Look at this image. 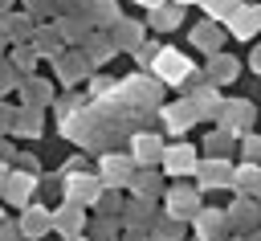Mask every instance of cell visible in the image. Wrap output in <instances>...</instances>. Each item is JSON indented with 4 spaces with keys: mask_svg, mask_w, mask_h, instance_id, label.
Here are the masks:
<instances>
[{
    "mask_svg": "<svg viewBox=\"0 0 261 241\" xmlns=\"http://www.w3.org/2000/svg\"><path fill=\"white\" fill-rule=\"evenodd\" d=\"M151 74H155L163 86H188V78H192V61H188L179 49H159L155 61H151Z\"/></svg>",
    "mask_w": 261,
    "mask_h": 241,
    "instance_id": "cell-1",
    "label": "cell"
},
{
    "mask_svg": "<svg viewBox=\"0 0 261 241\" xmlns=\"http://www.w3.org/2000/svg\"><path fill=\"white\" fill-rule=\"evenodd\" d=\"M65 184H61V192H65V200H77V204H98V196H102V176H90V172H69V176H61Z\"/></svg>",
    "mask_w": 261,
    "mask_h": 241,
    "instance_id": "cell-2",
    "label": "cell"
},
{
    "mask_svg": "<svg viewBox=\"0 0 261 241\" xmlns=\"http://www.w3.org/2000/svg\"><path fill=\"white\" fill-rule=\"evenodd\" d=\"M159 90V78L155 74H135V78H122L118 82V98L130 102V106H147Z\"/></svg>",
    "mask_w": 261,
    "mask_h": 241,
    "instance_id": "cell-3",
    "label": "cell"
},
{
    "mask_svg": "<svg viewBox=\"0 0 261 241\" xmlns=\"http://www.w3.org/2000/svg\"><path fill=\"white\" fill-rule=\"evenodd\" d=\"M159 118H163V127H167L171 135H184V131H188L196 118H204V114H200V106H196L192 98H184V102L163 106V110H159Z\"/></svg>",
    "mask_w": 261,
    "mask_h": 241,
    "instance_id": "cell-4",
    "label": "cell"
},
{
    "mask_svg": "<svg viewBox=\"0 0 261 241\" xmlns=\"http://www.w3.org/2000/svg\"><path fill=\"white\" fill-rule=\"evenodd\" d=\"M98 172H102V184L106 188H126L135 180V159L130 155H102Z\"/></svg>",
    "mask_w": 261,
    "mask_h": 241,
    "instance_id": "cell-5",
    "label": "cell"
},
{
    "mask_svg": "<svg viewBox=\"0 0 261 241\" xmlns=\"http://www.w3.org/2000/svg\"><path fill=\"white\" fill-rule=\"evenodd\" d=\"M196 180H200V188H232V167L224 155H212V159L196 163Z\"/></svg>",
    "mask_w": 261,
    "mask_h": 241,
    "instance_id": "cell-6",
    "label": "cell"
},
{
    "mask_svg": "<svg viewBox=\"0 0 261 241\" xmlns=\"http://www.w3.org/2000/svg\"><path fill=\"white\" fill-rule=\"evenodd\" d=\"M163 139L159 135H151V131H139L135 139H130V159L135 163H143V167H155V163H163Z\"/></svg>",
    "mask_w": 261,
    "mask_h": 241,
    "instance_id": "cell-7",
    "label": "cell"
},
{
    "mask_svg": "<svg viewBox=\"0 0 261 241\" xmlns=\"http://www.w3.org/2000/svg\"><path fill=\"white\" fill-rule=\"evenodd\" d=\"M196 163H200V155H196L192 143H175V147L163 151V172L167 176H196Z\"/></svg>",
    "mask_w": 261,
    "mask_h": 241,
    "instance_id": "cell-8",
    "label": "cell"
},
{
    "mask_svg": "<svg viewBox=\"0 0 261 241\" xmlns=\"http://www.w3.org/2000/svg\"><path fill=\"white\" fill-rule=\"evenodd\" d=\"M224 25H228V33H232L237 41H249V37L261 29V16H257V8H253V4H237V8L224 16Z\"/></svg>",
    "mask_w": 261,
    "mask_h": 241,
    "instance_id": "cell-9",
    "label": "cell"
},
{
    "mask_svg": "<svg viewBox=\"0 0 261 241\" xmlns=\"http://www.w3.org/2000/svg\"><path fill=\"white\" fill-rule=\"evenodd\" d=\"M220 127H224L228 135H245V131L253 127V102H245V98L232 102V106L224 102V106H220Z\"/></svg>",
    "mask_w": 261,
    "mask_h": 241,
    "instance_id": "cell-10",
    "label": "cell"
},
{
    "mask_svg": "<svg viewBox=\"0 0 261 241\" xmlns=\"http://www.w3.org/2000/svg\"><path fill=\"white\" fill-rule=\"evenodd\" d=\"M86 204H77V200H65L57 212H53V229L61 233V237H69V233H82L86 229V212H82Z\"/></svg>",
    "mask_w": 261,
    "mask_h": 241,
    "instance_id": "cell-11",
    "label": "cell"
},
{
    "mask_svg": "<svg viewBox=\"0 0 261 241\" xmlns=\"http://www.w3.org/2000/svg\"><path fill=\"white\" fill-rule=\"evenodd\" d=\"M49 229H53V212L41 208V204H24V212H20V237H33L37 241Z\"/></svg>",
    "mask_w": 261,
    "mask_h": 241,
    "instance_id": "cell-12",
    "label": "cell"
},
{
    "mask_svg": "<svg viewBox=\"0 0 261 241\" xmlns=\"http://www.w3.org/2000/svg\"><path fill=\"white\" fill-rule=\"evenodd\" d=\"M33 176H37V172H29V167H24V172H8V180H4V200H8V204H29L33 184H37Z\"/></svg>",
    "mask_w": 261,
    "mask_h": 241,
    "instance_id": "cell-13",
    "label": "cell"
},
{
    "mask_svg": "<svg viewBox=\"0 0 261 241\" xmlns=\"http://www.w3.org/2000/svg\"><path fill=\"white\" fill-rule=\"evenodd\" d=\"M167 212H171L175 221L196 216V212H200V196H196L192 188H171V192H167Z\"/></svg>",
    "mask_w": 261,
    "mask_h": 241,
    "instance_id": "cell-14",
    "label": "cell"
},
{
    "mask_svg": "<svg viewBox=\"0 0 261 241\" xmlns=\"http://www.w3.org/2000/svg\"><path fill=\"white\" fill-rule=\"evenodd\" d=\"M224 225H228V212H220V208H200L196 212V233L204 241H216L224 233Z\"/></svg>",
    "mask_w": 261,
    "mask_h": 241,
    "instance_id": "cell-15",
    "label": "cell"
},
{
    "mask_svg": "<svg viewBox=\"0 0 261 241\" xmlns=\"http://www.w3.org/2000/svg\"><path fill=\"white\" fill-rule=\"evenodd\" d=\"M232 188L241 192V196H253V192H261V163H241V167H232Z\"/></svg>",
    "mask_w": 261,
    "mask_h": 241,
    "instance_id": "cell-16",
    "label": "cell"
},
{
    "mask_svg": "<svg viewBox=\"0 0 261 241\" xmlns=\"http://www.w3.org/2000/svg\"><path fill=\"white\" fill-rule=\"evenodd\" d=\"M204 78H208L212 86H224V82H232V78H237V61H232L228 53H220V49H216V53H212V61H208V74H204Z\"/></svg>",
    "mask_w": 261,
    "mask_h": 241,
    "instance_id": "cell-17",
    "label": "cell"
},
{
    "mask_svg": "<svg viewBox=\"0 0 261 241\" xmlns=\"http://www.w3.org/2000/svg\"><path fill=\"white\" fill-rule=\"evenodd\" d=\"M192 45H200L204 53H216V49H220V20L208 16L204 25H196V29H192Z\"/></svg>",
    "mask_w": 261,
    "mask_h": 241,
    "instance_id": "cell-18",
    "label": "cell"
},
{
    "mask_svg": "<svg viewBox=\"0 0 261 241\" xmlns=\"http://www.w3.org/2000/svg\"><path fill=\"white\" fill-rule=\"evenodd\" d=\"M86 53H65V57H57V78L65 82V86H73L82 74H86Z\"/></svg>",
    "mask_w": 261,
    "mask_h": 241,
    "instance_id": "cell-19",
    "label": "cell"
},
{
    "mask_svg": "<svg viewBox=\"0 0 261 241\" xmlns=\"http://www.w3.org/2000/svg\"><path fill=\"white\" fill-rule=\"evenodd\" d=\"M114 53H118L114 37H90V41H86V61H90V65H102V61H110Z\"/></svg>",
    "mask_w": 261,
    "mask_h": 241,
    "instance_id": "cell-20",
    "label": "cell"
},
{
    "mask_svg": "<svg viewBox=\"0 0 261 241\" xmlns=\"http://www.w3.org/2000/svg\"><path fill=\"white\" fill-rule=\"evenodd\" d=\"M110 37H114V45H118V49H139V45H143V29H139L135 20H118Z\"/></svg>",
    "mask_w": 261,
    "mask_h": 241,
    "instance_id": "cell-21",
    "label": "cell"
},
{
    "mask_svg": "<svg viewBox=\"0 0 261 241\" xmlns=\"http://www.w3.org/2000/svg\"><path fill=\"white\" fill-rule=\"evenodd\" d=\"M179 25V4H155L151 8V29H175Z\"/></svg>",
    "mask_w": 261,
    "mask_h": 241,
    "instance_id": "cell-22",
    "label": "cell"
},
{
    "mask_svg": "<svg viewBox=\"0 0 261 241\" xmlns=\"http://www.w3.org/2000/svg\"><path fill=\"white\" fill-rule=\"evenodd\" d=\"M12 131H16V135H41V114H37V106H24V110H16V118H12Z\"/></svg>",
    "mask_w": 261,
    "mask_h": 241,
    "instance_id": "cell-23",
    "label": "cell"
},
{
    "mask_svg": "<svg viewBox=\"0 0 261 241\" xmlns=\"http://www.w3.org/2000/svg\"><path fill=\"white\" fill-rule=\"evenodd\" d=\"M130 188H135V192H139L143 200H155V196H159V176H155V172L147 167V172H139V176L130 180Z\"/></svg>",
    "mask_w": 261,
    "mask_h": 241,
    "instance_id": "cell-24",
    "label": "cell"
},
{
    "mask_svg": "<svg viewBox=\"0 0 261 241\" xmlns=\"http://www.w3.org/2000/svg\"><path fill=\"white\" fill-rule=\"evenodd\" d=\"M90 12H94V20H98V25H110V29H114V25L122 20V16H118V4H114V0H94V8H90Z\"/></svg>",
    "mask_w": 261,
    "mask_h": 241,
    "instance_id": "cell-25",
    "label": "cell"
},
{
    "mask_svg": "<svg viewBox=\"0 0 261 241\" xmlns=\"http://www.w3.org/2000/svg\"><path fill=\"white\" fill-rule=\"evenodd\" d=\"M257 221V208H253V200H241L232 212H228V225H237V229H249Z\"/></svg>",
    "mask_w": 261,
    "mask_h": 241,
    "instance_id": "cell-26",
    "label": "cell"
},
{
    "mask_svg": "<svg viewBox=\"0 0 261 241\" xmlns=\"http://www.w3.org/2000/svg\"><path fill=\"white\" fill-rule=\"evenodd\" d=\"M200 4H204V12H208L212 20H220V25H224V16H228L241 0H200Z\"/></svg>",
    "mask_w": 261,
    "mask_h": 241,
    "instance_id": "cell-27",
    "label": "cell"
},
{
    "mask_svg": "<svg viewBox=\"0 0 261 241\" xmlns=\"http://www.w3.org/2000/svg\"><path fill=\"white\" fill-rule=\"evenodd\" d=\"M20 86H24V102H29V106H41V102H49V90H45L37 78H29V82H20Z\"/></svg>",
    "mask_w": 261,
    "mask_h": 241,
    "instance_id": "cell-28",
    "label": "cell"
},
{
    "mask_svg": "<svg viewBox=\"0 0 261 241\" xmlns=\"http://www.w3.org/2000/svg\"><path fill=\"white\" fill-rule=\"evenodd\" d=\"M57 29H33V41L41 45V53H57Z\"/></svg>",
    "mask_w": 261,
    "mask_h": 241,
    "instance_id": "cell-29",
    "label": "cell"
},
{
    "mask_svg": "<svg viewBox=\"0 0 261 241\" xmlns=\"http://www.w3.org/2000/svg\"><path fill=\"white\" fill-rule=\"evenodd\" d=\"M241 147H245V155H249L253 163L261 159V135H253V131H245V135H241Z\"/></svg>",
    "mask_w": 261,
    "mask_h": 241,
    "instance_id": "cell-30",
    "label": "cell"
},
{
    "mask_svg": "<svg viewBox=\"0 0 261 241\" xmlns=\"http://www.w3.org/2000/svg\"><path fill=\"white\" fill-rule=\"evenodd\" d=\"M12 86H20V82H16V65H8V61H0V94H8Z\"/></svg>",
    "mask_w": 261,
    "mask_h": 241,
    "instance_id": "cell-31",
    "label": "cell"
},
{
    "mask_svg": "<svg viewBox=\"0 0 261 241\" xmlns=\"http://www.w3.org/2000/svg\"><path fill=\"white\" fill-rule=\"evenodd\" d=\"M8 37H33V25H29L24 16H12V20H8Z\"/></svg>",
    "mask_w": 261,
    "mask_h": 241,
    "instance_id": "cell-32",
    "label": "cell"
},
{
    "mask_svg": "<svg viewBox=\"0 0 261 241\" xmlns=\"http://www.w3.org/2000/svg\"><path fill=\"white\" fill-rule=\"evenodd\" d=\"M12 65L16 69H33V49H16L12 53Z\"/></svg>",
    "mask_w": 261,
    "mask_h": 241,
    "instance_id": "cell-33",
    "label": "cell"
},
{
    "mask_svg": "<svg viewBox=\"0 0 261 241\" xmlns=\"http://www.w3.org/2000/svg\"><path fill=\"white\" fill-rule=\"evenodd\" d=\"M12 118H16V110L8 102H0V131H12Z\"/></svg>",
    "mask_w": 261,
    "mask_h": 241,
    "instance_id": "cell-34",
    "label": "cell"
},
{
    "mask_svg": "<svg viewBox=\"0 0 261 241\" xmlns=\"http://www.w3.org/2000/svg\"><path fill=\"white\" fill-rule=\"evenodd\" d=\"M16 237H20V225L16 229L12 225H0V241H16Z\"/></svg>",
    "mask_w": 261,
    "mask_h": 241,
    "instance_id": "cell-35",
    "label": "cell"
},
{
    "mask_svg": "<svg viewBox=\"0 0 261 241\" xmlns=\"http://www.w3.org/2000/svg\"><path fill=\"white\" fill-rule=\"evenodd\" d=\"M12 155H16V151H12V143H8V139H0V159H12Z\"/></svg>",
    "mask_w": 261,
    "mask_h": 241,
    "instance_id": "cell-36",
    "label": "cell"
},
{
    "mask_svg": "<svg viewBox=\"0 0 261 241\" xmlns=\"http://www.w3.org/2000/svg\"><path fill=\"white\" fill-rule=\"evenodd\" d=\"M4 180H8V159H0V192H4Z\"/></svg>",
    "mask_w": 261,
    "mask_h": 241,
    "instance_id": "cell-37",
    "label": "cell"
},
{
    "mask_svg": "<svg viewBox=\"0 0 261 241\" xmlns=\"http://www.w3.org/2000/svg\"><path fill=\"white\" fill-rule=\"evenodd\" d=\"M253 69L261 74V49H253Z\"/></svg>",
    "mask_w": 261,
    "mask_h": 241,
    "instance_id": "cell-38",
    "label": "cell"
},
{
    "mask_svg": "<svg viewBox=\"0 0 261 241\" xmlns=\"http://www.w3.org/2000/svg\"><path fill=\"white\" fill-rule=\"evenodd\" d=\"M135 4H143V8H155V4H163V0H135Z\"/></svg>",
    "mask_w": 261,
    "mask_h": 241,
    "instance_id": "cell-39",
    "label": "cell"
},
{
    "mask_svg": "<svg viewBox=\"0 0 261 241\" xmlns=\"http://www.w3.org/2000/svg\"><path fill=\"white\" fill-rule=\"evenodd\" d=\"M61 241H86V237H82V233H69V237H61Z\"/></svg>",
    "mask_w": 261,
    "mask_h": 241,
    "instance_id": "cell-40",
    "label": "cell"
},
{
    "mask_svg": "<svg viewBox=\"0 0 261 241\" xmlns=\"http://www.w3.org/2000/svg\"><path fill=\"white\" fill-rule=\"evenodd\" d=\"M175 4H179V8H188V4H200V0H175Z\"/></svg>",
    "mask_w": 261,
    "mask_h": 241,
    "instance_id": "cell-41",
    "label": "cell"
},
{
    "mask_svg": "<svg viewBox=\"0 0 261 241\" xmlns=\"http://www.w3.org/2000/svg\"><path fill=\"white\" fill-rule=\"evenodd\" d=\"M130 241H151V237H143V233H139V237H130Z\"/></svg>",
    "mask_w": 261,
    "mask_h": 241,
    "instance_id": "cell-42",
    "label": "cell"
},
{
    "mask_svg": "<svg viewBox=\"0 0 261 241\" xmlns=\"http://www.w3.org/2000/svg\"><path fill=\"white\" fill-rule=\"evenodd\" d=\"M4 8H8V0H0V16H4Z\"/></svg>",
    "mask_w": 261,
    "mask_h": 241,
    "instance_id": "cell-43",
    "label": "cell"
},
{
    "mask_svg": "<svg viewBox=\"0 0 261 241\" xmlns=\"http://www.w3.org/2000/svg\"><path fill=\"white\" fill-rule=\"evenodd\" d=\"M4 45H8V41H4V37H0V57H4Z\"/></svg>",
    "mask_w": 261,
    "mask_h": 241,
    "instance_id": "cell-44",
    "label": "cell"
},
{
    "mask_svg": "<svg viewBox=\"0 0 261 241\" xmlns=\"http://www.w3.org/2000/svg\"><path fill=\"white\" fill-rule=\"evenodd\" d=\"M65 4H82V0H65Z\"/></svg>",
    "mask_w": 261,
    "mask_h": 241,
    "instance_id": "cell-45",
    "label": "cell"
},
{
    "mask_svg": "<svg viewBox=\"0 0 261 241\" xmlns=\"http://www.w3.org/2000/svg\"><path fill=\"white\" fill-rule=\"evenodd\" d=\"M257 16H261V4H257Z\"/></svg>",
    "mask_w": 261,
    "mask_h": 241,
    "instance_id": "cell-46",
    "label": "cell"
},
{
    "mask_svg": "<svg viewBox=\"0 0 261 241\" xmlns=\"http://www.w3.org/2000/svg\"><path fill=\"white\" fill-rule=\"evenodd\" d=\"M0 216H4V212H0Z\"/></svg>",
    "mask_w": 261,
    "mask_h": 241,
    "instance_id": "cell-47",
    "label": "cell"
}]
</instances>
